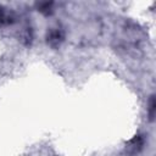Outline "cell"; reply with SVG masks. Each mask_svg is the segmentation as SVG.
Listing matches in <instances>:
<instances>
[{
	"mask_svg": "<svg viewBox=\"0 0 156 156\" xmlns=\"http://www.w3.org/2000/svg\"><path fill=\"white\" fill-rule=\"evenodd\" d=\"M46 39H48V43H49L51 46L58 45V44L62 41V39H63V33H62L58 28L51 29V30L48 33Z\"/></svg>",
	"mask_w": 156,
	"mask_h": 156,
	"instance_id": "1",
	"label": "cell"
},
{
	"mask_svg": "<svg viewBox=\"0 0 156 156\" xmlns=\"http://www.w3.org/2000/svg\"><path fill=\"white\" fill-rule=\"evenodd\" d=\"M9 22H10V21H9L7 13L4 11L2 7H0V26H2V24H5V23H9Z\"/></svg>",
	"mask_w": 156,
	"mask_h": 156,
	"instance_id": "2",
	"label": "cell"
}]
</instances>
